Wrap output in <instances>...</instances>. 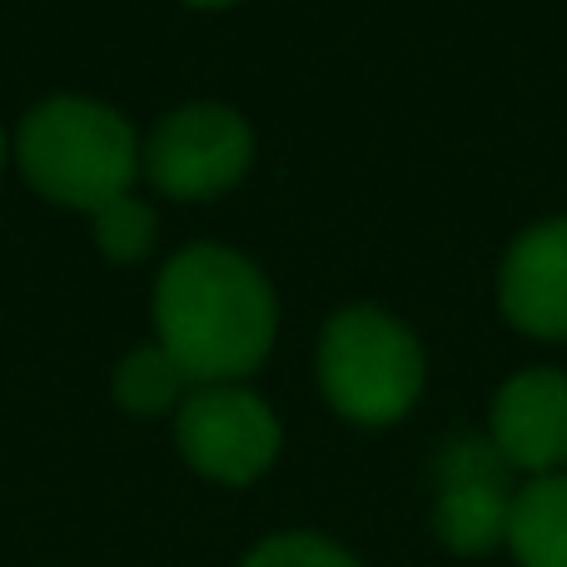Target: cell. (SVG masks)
I'll use <instances>...</instances> for the list:
<instances>
[{"label":"cell","instance_id":"1","mask_svg":"<svg viewBox=\"0 0 567 567\" xmlns=\"http://www.w3.org/2000/svg\"><path fill=\"white\" fill-rule=\"evenodd\" d=\"M275 289L245 255L195 245L165 265L155 284L159 349L195 383L245 379L275 343Z\"/></svg>","mask_w":567,"mask_h":567},{"label":"cell","instance_id":"2","mask_svg":"<svg viewBox=\"0 0 567 567\" xmlns=\"http://www.w3.org/2000/svg\"><path fill=\"white\" fill-rule=\"evenodd\" d=\"M16 159L45 199L95 215L100 205H110L130 189L135 135L110 105L60 95L25 115Z\"/></svg>","mask_w":567,"mask_h":567},{"label":"cell","instance_id":"3","mask_svg":"<svg viewBox=\"0 0 567 567\" xmlns=\"http://www.w3.org/2000/svg\"><path fill=\"white\" fill-rule=\"evenodd\" d=\"M319 379L329 403L353 423H393L423 389L419 339L383 309H343L319 343Z\"/></svg>","mask_w":567,"mask_h":567},{"label":"cell","instance_id":"4","mask_svg":"<svg viewBox=\"0 0 567 567\" xmlns=\"http://www.w3.org/2000/svg\"><path fill=\"white\" fill-rule=\"evenodd\" d=\"M255 135L229 105H185L155 130L145 169L175 199H215L245 179Z\"/></svg>","mask_w":567,"mask_h":567},{"label":"cell","instance_id":"5","mask_svg":"<svg viewBox=\"0 0 567 567\" xmlns=\"http://www.w3.org/2000/svg\"><path fill=\"white\" fill-rule=\"evenodd\" d=\"M179 453L215 483H255L279 453V423L255 393L215 383L179 413Z\"/></svg>","mask_w":567,"mask_h":567},{"label":"cell","instance_id":"6","mask_svg":"<svg viewBox=\"0 0 567 567\" xmlns=\"http://www.w3.org/2000/svg\"><path fill=\"white\" fill-rule=\"evenodd\" d=\"M493 449L513 468L548 478L567 463V373L533 369L503 383L493 403Z\"/></svg>","mask_w":567,"mask_h":567},{"label":"cell","instance_id":"7","mask_svg":"<svg viewBox=\"0 0 567 567\" xmlns=\"http://www.w3.org/2000/svg\"><path fill=\"white\" fill-rule=\"evenodd\" d=\"M498 449L458 443L443 458V498H439V538L453 553H488L508 538V478Z\"/></svg>","mask_w":567,"mask_h":567},{"label":"cell","instance_id":"8","mask_svg":"<svg viewBox=\"0 0 567 567\" xmlns=\"http://www.w3.org/2000/svg\"><path fill=\"white\" fill-rule=\"evenodd\" d=\"M498 293L523 333L567 339V219H548L513 245Z\"/></svg>","mask_w":567,"mask_h":567},{"label":"cell","instance_id":"9","mask_svg":"<svg viewBox=\"0 0 567 567\" xmlns=\"http://www.w3.org/2000/svg\"><path fill=\"white\" fill-rule=\"evenodd\" d=\"M508 543L523 567H567V473H548L513 498Z\"/></svg>","mask_w":567,"mask_h":567},{"label":"cell","instance_id":"10","mask_svg":"<svg viewBox=\"0 0 567 567\" xmlns=\"http://www.w3.org/2000/svg\"><path fill=\"white\" fill-rule=\"evenodd\" d=\"M185 383H189L185 369L155 343V349H135L120 359L115 399H120V409H130V413H165L169 403L179 399Z\"/></svg>","mask_w":567,"mask_h":567},{"label":"cell","instance_id":"11","mask_svg":"<svg viewBox=\"0 0 567 567\" xmlns=\"http://www.w3.org/2000/svg\"><path fill=\"white\" fill-rule=\"evenodd\" d=\"M95 245L105 249L115 265L145 259L150 245H155V215H150V205H140V199H130V195L100 205L95 209Z\"/></svg>","mask_w":567,"mask_h":567},{"label":"cell","instance_id":"12","mask_svg":"<svg viewBox=\"0 0 567 567\" xmlns=\"http://www.w3.org/2000/svg\"><path fill=\"white\" fill-rule=\"evenodd\" d=\"M245 567H359L343 548L313 538V533H284V538H269L249 553Z\"/></svg>","mask_w":567,"mask_h":567},{"label":"cell","instance_id":"13","mask_svg":"<svg viewBox=\"0 0 567 567\" xmlns=\"http://www.w3.org/2000/svg\"><path fill=\"white\" fill-rule=\"evenodd\" d=\"M189 6H235V0H189Z\"/></svg>","mask_w":567,"mask_h":567},{"label":"cell","instance_id":"14","mask_svg":"<svg viewBox=\"0 0 567 567\" xmlns=\"http://www.w3.org/2000/svg\"><path fill=\"white\" fill-rule=\"evenodd\" d=\"M0 155H6V145H0Z\"/></svg>","mask_w":567,"mask_h":567}]
</instances>
